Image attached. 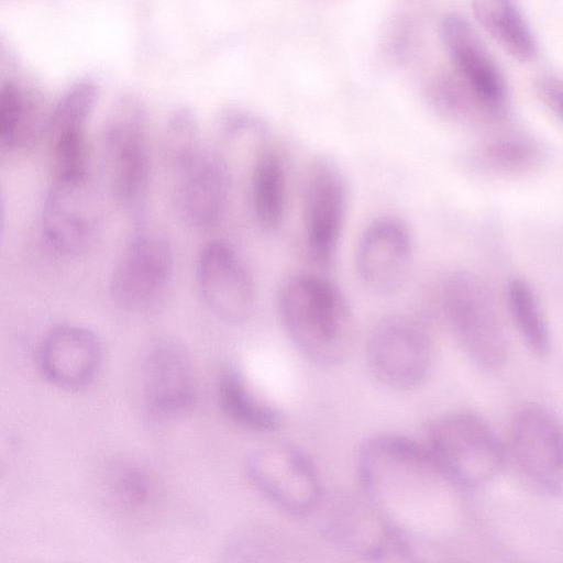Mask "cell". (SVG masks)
I'll return each mask as SVG.
<instances>
[{
    "label": "cell",
    "mask_w": 563,
    "mask_h": 563,
    "mask_svg": "<svg viewBox=\"0 0 563 563\" xmlns=\"http://www.w3.org/2000/svg\"><path fill=\"white\" fill-rule=\"evenodd\" d=\"M356 472L363 494L408 537L430 519L441 487H453L424 443L397 433L366 439L357 453Z\"/></svg>",
    "instance_id": "6da1fadb"
},
{
    "label": "cell",
    "mask_w": 563,
    "mask_h": 563,
    "mask_svg": "<svg viewBox=\"0 0 563 563\" xmlns=\"http://www.w3.org/2000/svg\"><path fill=\"white\" fill-rule=\"evenodd\" d=\"M277 309L287 336L309 362L333 366L347 357L353 320L335 284L314 274L291 275L278 289Z\"/></svg>",
    "instance_id": "7a4b0ae2"
},
{
    "label": "cell",
    "mask_w": 563,
    "mask_h": 563,
    "mask_svg": "<svg viewBox=\"0 0 563 563\" xmlns=\"http://www.w3.org/2000/svg\"><path fill=\"white\" fill-rule=\"evenodd\" d=\"M424 444L445 479L461 490L490 483L501 472L507 457L490 426L466 411L435 419L428 428Z\"/></svg>",
    "instance_id": "3957f363"
},
{
    "label": "cell",
    "mask_w": 563,
    "mask_h": 563,
    "mask_svg": "<svg viewBox=\"0 0 563 563\" xmlns=\"http://www.w3.org/2000/svg\"><path fill=\"white\" fill-rule=\"evenodd\" d=\"M448 325L467 358L479 369L496 372L509 355V341L494 294L475 274H452L442 287Z\"/></svg>",
    "instance_id": "277c9868"
},
{
    "label": "cell",
    "mask_w": 563,
    "mask_h": 563,
    "mask_svg": "<svg viewBox=\"0 0 563 563\" xmlns=\"http://www.w3.org/2000/svg\"><path fill=\"white\" fill-rule=\"evenodd\" d=\"M107 186L125 210L144 201L151 175L148 121L143 103L133 96L119 98L109 110L100 137Z\"/></svg>",
    "instance_id": "5b68a950"
},
{
    "label": "cell",
    "mask_w": 563,
    "mask_h": 563,
    "mask_svg": "<svg viewBox=\"0 0 563 563\" xmlns=\"http://www.w3.org/2000/svg\"><path fill=\"white\" fill-rule=\"evenodd\" d=\"M434 362V343L417 318L393 313L375 323L367 339L366 363L380 385L397 391L420 386Z\"/></svg>",
    "instance_id": "8992f818"
},
{
    "label": "cell",
    "mask_w": 563,
    "mask_h": 563,
    "mask_svg": "<svg viewBox=\"0 0 563 563\" xmlns=\"http://www.w3.org/2000/svg\"><path fill=\"white\" fill-rule=\"evenodd\" d=\"M320 528L330 544L362 559L402 560L413 554L409 537L364 494L335 497Z\"/></svg>",
    "instance_id": "52a82bcc"
},
{
    "label": "cell",
    "mask_w": 563,
    "mask_h": 563,
    "mask_svg": "<svg viewBox=\"0 0 563 563\" xmlns=\"http://www.w3.org/2000/svg\"><path fill=\"white\" fill-rule=\"evenodd\" d=\"M245 473L271 505L290 517H308L323 501L316 465L295 446L273 444L255 450L246 459Z\"/></svg>",
    "instance_id": "ba28073f"
},
{
    "label": "cell",
    "mask_w": 563,
    "mask_h": 563,
    "mask_svg": "<svg viewBox=\"0 0 563 563\" xmlns=\"http://www.w3.org/2000/svg\"><path fill=\"white\" fill-rule=\"evenodd\" d=\"M101 221V200L90 173L53 177L42 206L41 230L54 252L82 254L96 241Z\"/></svg>",
    "instance_id": "9c48e42d"
},
{
    "label": "cell",
    "mask_w": 563,
    "mask_h": 563,
    "mask_svg": "<svg viewBox=\"0 0 563 563\" xmlns=\"http://www.w3.org/2000/svg\"><path fill=\"white\" fill-rule=\"evenodd\" d=\"M349 191L340 166L329 157L314 158L301 187V219L306 246L316 263L334 262L347 211Z\"/></svg>",
    "instance_id": "30bf717a"
},
{
    "label": "cell",
    "mask_w": 563,
    "mask_h": 563,
    "mask_svg": "<svg viewBox=\"0 0 563 563\" xmlns=\"http://www.w3.org/2000/svg\"><path fill=\"white\" fill-rule=\"evenodd\" d=\"M511 455L523 476L541 492L563 497V423L538 405L519 409L510 423Z\"/></svg>",
    "instance_id": "8fae6325"
},
{
    "label": "cell",
    "mask_w": 563,
    "mask_h": 563,
    "mask_svg": "<svg viewBox=\"0 0 563 563\" xmlns=\"http://www.w3.org/2000/svg\"><path fill=\"white\" fill-rule=\"evenodd\" d=\"M174 254L168 241L143 232L128 244L109 284L112 301L126 311L140 312L153 306L172 278Z\"/></svg>",
    "instance_id": "7c38bea8"
},
{
    "label": "cell",
    "mask_w": 563,
    "mask_h": 563,
    "mask_svg": "<svg viewBox=\"0 0 563 563\" xmlns=\"http://www.w3.org/2000/svg\"><path fill=\"white\" fill-rule=\"evenodd\" d=\"M142 397L154 421L165 422L188 413L197 399V380L185 346L173 339L151 344L142 364Z\"/></svg>",
    "instance_id": "4fadbf2b"
},
{
    "label": "cell",
    "mask_w": 563,
    "mask_h": 563,
    "mask_svg": "<svg viewBox=\"0 0 563 563\" xmlns=\"http://www.w3.org/2000/svg\"><path fill=\"white\" fill-rule=\"evenodd\" d=\"M196 282L208 309L228 323H241L255 305L253 277L236 250L227 241L207 243L196 261Z\"/></svg>",
    "instance_id": "5bb4252c"
},
{
    "label": "cell",
    "mask_w": 563,
    "mask_h": 563,
    "mask_svg": "<svg viewBox=\"0 0 563 563\" xmlns=\"http://www.w3.org/2000/svg\"><path fill=\"white\" fill-rule=\"evenodd\" d=\"M413 241L407 224L395 217L373 221L363 232L355 267L362 284L377 295L394 294L407 280Z\"/></svg>",
    "instance_id": "9a60e30c"
},
{
    "label": "cell",
    "mask_w": 563,
    "mask_h": 563,
    "mask_svg": "<svg viewBox=\"0 0 563 563\" xmlns=\"http://www.w3.org/2000/svg\"><path fill=\"white\" fill-rule=\"evenodd\" d=\"M173 207L177 217L194 229L214 225L230 192V169L223 156L209 147L173 173Z\"/></svg>",
    "instance_id": "2e32d148"
},
{
    "label": "cell",
    "mask_w": 563,
    "mask_h": 563,
    "mask_svg": "<svg viewBox=\"0 0 563 563\" xmlns=\"http://www.w3.org/2000/svg\"><path fill=\"white\" fill-rule=\"evenodd\" d=\"M102 361L98 336L76 324L53 328L38 350V366L43 377L57 388L76 391L96 377Z\"/></svg>",
    "instance_id": "e0dca14e"
},
{
    "label": "cell",
    "mask_w": 563,
    "mask_h": 563,
    "mask_svg": "<svg viewBox=\"0 0 563 563\" xmlns=\"http://www.w3.org/2000/svg\"><path fill=\"white\" fill-rule=\"evenodd\" d=\"M441 36L460 77L481 106L499 112L506 102L505 80L472 25L459 14H448L441 22Z\"/></svg>",
    "instance_id": "ac0fdd59"
},
{
    "label": "cell",
    "mask_w": 563,
    "mask_h": 563,
    "mask_svg": "<svg viewBox=\"0 0 563 563\" xmlns=\"http://www.w3.org/2000/svg\"><path fill=\"white\" fill-rule=\"evenodd\" d=\"M49 113L41 98L27 87L8 80L0 88L1 153H15L45 135Z\"/></svg>",
    "instance_id": "d6986e66"
},
{
    "label": "cell",
    "mask_w": 563,
    "mask_h": 563,
    "mask_svg": "<svg viewBox=\"0 0 563 563\" xmlns=\"http://www.w3.org/2000/svg\"><path fill=\"white\" fill-rule=\"evenodd\" d=\"M217 395L223 413L242 429L269 433L278 430L283 423L280 410L261 396L244 374L234 366L221 371Z\"/></svg>",
    "instance_id": "ffe728a7"
},
{
    "label": "cell",
    "mask_w": 563,
    "mask_h": 563,
    "mask_svg": "<svg viewBox=\"0 0 563 563\" xmlns=\"http://www.w3.org/2000/svg\"><path fill=\"white\" fill-rule=\"evenodd\" d=\"M283 157L273 147L261 146L251 175V203L260 228L268 233L279 229L287 202V181Z\"/></svg>",
    "instance_id": "44dd1931"
},
{
    "label": "cell",
    "mask_w": 563,
    "mask_h": 563,
    "mask_svg": "<svg viewBox=\"0 0 563 563\" xmlns=\"http://www.w3.org/2000/svg\"><path fill=\"white\" fill-rule=\"evenodd\" d=\"M478 23L515 59L532 60L538 52L534 36L514 0H474Z\"/></svg>",
    "instance_id": "7402d4cb"
},
{
    "label": "cell",
    "mask_w": 563,
    "mask_h": 563,
    "mask_svg": "<svg viewBox=\"0 0 563 563\" xmlns=\"http://www.w3.org/2000/svg\"><path fill=\"white\" fill-rule=\"evenodd\" d=\"M512 320L529 350L538 356L551 351L550 329L533 288L521 278L512 279L507 289Z\"/></svg>",
    "instance_id": "603a6c76"
},
{
    "label": "cell",
    "mask_w": 563,
    "mask_h": 563,
    "mask_svg": "<svg viewBox=\"0 0 563 563\" xmlns=\"http://www.w3.org/2000/svg\"><path fill=\"white\" fill-rule=\"evenodd\" d=\"M98 100V89L90 81L73 85L49 112L45 135L48 143L69 136H85Z\"/></svg>",
    "instance_id": "cb8c5ba5"
},
{
    "label": "cell",
    "mask_w": 563,
    "mask_h": 563,
    "mask_svg": "<svg viewBox=\"0 0 563 563\" xmlns=\"http://www.w3.org/2000/svg\"><path fill=\"white\" fill-rule=\"evenodd\" d=\"M203 147L196 117L188 109L176 110L167 120L162 141L164 161L169 169L178 170Z\"/></svg>",
    "instance_id": "d4e9b609"
},
{
    "label": "cell",
    "mask_w": 563,
    "mask_h": 563,
    "mask_svg": "<svg viewBox=\"0 0 563 563\" xmlns=\"http://www.w3.org/2000/svg\"><path fill=\"white\" fill-rule=\"evenodd\" d=\"M533 142L521 136H505L485 144L478 153L479 164L488 172L512 175L527 172L539 162Z\"/></svg>",
    "instance_id": "484cf974"
},
{
    "label": "cell",
    "mask_w": 563,
    "mask_h": 563,
    "mask_svg": "<svg viewBox=\"0 0 563 563\" xmlns=\"http://www.w3.org/2000/svg\"><path fill=\"white\" fill-rule=\"evenodd\" d=\"M112 500L125 509H139L155 495V482L150 472L135 463H123L114 468L109 479Z\"/></svg>",
    "instance_id": "4316f807"
},
{
    "label": "cell",
    "mask_w": 563,
    "mask_h": 563,
    "mask_svg": "<svg viewBox=\"0 0 563 563\" xmlns=\"http://www.w3.org/2000/svg\"><path fill=\"white\" fill-rule=\"evenodd\" d=\"M534 89L542 103L563 122V80L543 76L536 80Z\"/></svg>",
    "instance_id": "83f0119b"
}]
</instances>
